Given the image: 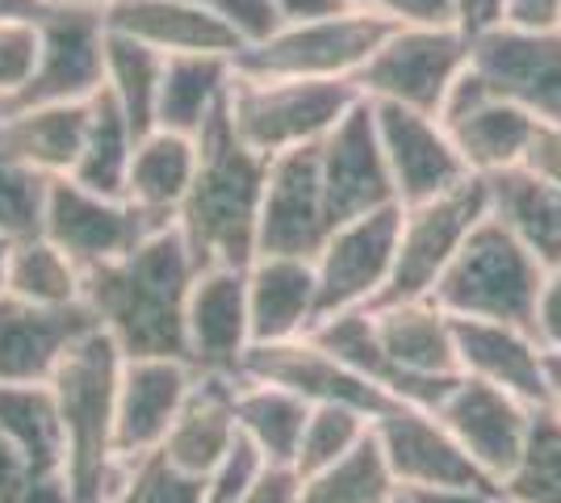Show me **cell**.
<instances>
[{
    "instance_id": "ee69618b",
    "label": "cell",
    "mask_w": 561,
    "mask_h": 503,
    "mask_svg": "<svg viewBox=\"0 0 561 503\" xmlns=\"http://www.w3.org/2000/svg\"><path fill=\"white\" fill-rule=\"evenodd\" d=\"M38 59V22L0 18V96L13 101L25 89Z\"/></svg>"
},
{
    "instance_id": "d6986e66",
    "label": "cell",
    "mask_w": 561,
    "mask_h": 503,
    "mask_svg": "<svg viewBox=\"0 0 561 503\" xmlns=\"http://www.w3.org/2000/svg\"><path fill=\"white\" fill-rule=\"evenodd\" d=\"M374 436L390 461L398 491H432V487H473L486 482L482 470L466 457V449L453 441V432L436 420V411L390 403L374 415Z\"/></svg>"
},
{
    "instance_id": "7bdbcfd3",
    "label": "cell",
    "mask_w": 561,
    "mask_h": 503,
    "mask_svg": "<svg viewBox=\"0 0 561 503\" xmlns=\"http://www.w3.org/2000/svg\"><path fill=\"white\" fill-rule=\"evenodd\" d=\"M264 454L248 436H234V445L222 454V461L206 475V503H239L248 495V487L264 475Z\"/></svg>"
},
{
    "instance_id": "484cf974",
    "label": "cell",
    "mask_w": 561,
    "mask_h": 503,
    "mask_svg": "<svg viewBox=\"0 0 561 503\" xmlns=\"http://www.w3.org/2000/svg\"><path fill=\"white\" fill-rule=\"evenodd\" d=\"M248 319L252 344H285L319 323V282L306 256H252L248 261Z\"/></svg>"
},
{
    "instance_id": "b9f144b4",
    "label": "cell",
    "mask_w": 561,
    "mask_h": 503,
    "mask_svg": "<svg viewBox=\"0 0 561 503\" xmlns=\"http://www.w3.org/2000/svg\"><path fill=\"white\" fill-rule=\"evenodd\" d=\"M0 503H71L59 466L34 461L0 436Z\"/></svg>"
},
{
    "instance_id": "d6a6232c",
    "label": "cell",
    "mask_w": 561,
    "mask_h": 503,
    "mask_svg": "<svg viewBox=\"0 0 561 503\" xmlns=\"http://www.w3.org/2000/svg\"><path fill=\"white\" fill-rule=\"evenodd\" d=\"M139 135L130 130V122L122 114L110 89L89 101V126H84V144L71 164V181L105 197H126V172H130V156H135Z\"/></svg>"
},
{
    "instance_id": "c3c4849f",
    "label": "cell",
    "mask_w": 561,
    "mask_h": 503,
    "mask_svg": "<svg viewBox=\"0 0 561 503\" xmlns=\"http://www.w3.org/2000/svg\"><path fill=\"white\" fill-rule=\"evenodd\" d=\"M524 172H533L545 185H558L561 190V126L553 122H537L533 139H528V151H524Z\"/></svg>"
},
{
    "instance_id": "277c9868",
    "label": "cell",
    "mask_w": 561,
    "mask_h": 503,
    "mask_svg": "<svg viewBox=\"0 0 561 503\" xmlns=\"http://www.w3.org/2000/svg\"><path fill=\"white\" fill-rule=\"evenodd\" d=\"M540 277L545 264L524 248L515 231L486 215L448 261L440 282L432 286V298L453 319H491L533 332Z\"/></svg>"
},
{
    "instance_id": "8d00e7d4",
    "label": "cell",
    "mask_w": 561,
    "mask_h": 503,
    "mask_svg": "<svg viewBox=\"0 0 561 503\" xmlns=\"http://www.w3.org/2000/svg\"><path fill=\"white\" fill-rule=\"evenodd\" d=\"M0 436L13 441L34 461L64 470V428L50 382L0 386Z\"/></svg>"
},
{
    "instance_id": "5b68a950",
    "label": "cell",
    "mask_w": 561,
    "mask_h": 503,
    "mask_svg": "<svg viewBox=\"0 0 561 503\" xmlns=\"http://www.w3.org/2000/svg\"><path fill=\"white\" fill-rule=\"evenodd\" d=\"M352 80H302V76H231L227 118L234 135L260 156L323 144L335 122L356 105Z\"/></svg>"
},
{
    "instance_id": "11a10c76",
    "label": "cell",
    "mask_w": 561,
    "mask_h": 503,
    "mask_svg": "<svg viewBox=\"0 0 561 503\" xmlns=\"http://www.w3.org/2000/svg\"><path fill=\"white\" fill-rule=\"evenodd\" d=\"M545 411L561 420V353L545 357Z\"/></svg>"
},
{
    "instance_id": "6da1fadb",
    "label": "cell",
    "mask_w": 561,
    "mask_h": 503,
    "mask_svg": "<svg viewBox=\"0 0 561 503\" xmlns=\"http://www.w3.org/2000/svg\"><path fill=\"white\" fill-rule=\"evenodd\" d=\"M202 264L176 222L142 240L122 261L84 273L80 302L122 357H185V307Z\"/></svg>"
},
{
    "instance_id": "603a6c76",
    "label": "cell",
    "mask_w": 561,
    "mask_h": 503,
    "mask_svg": "<svg viewBox=\"0 0 561 503\" xmlns=\"http://www.w3.org/2000/svg\"><path fill=\"white\" fill-rule=\"evenodd\" d=\"M369 315H374L377 340H381L386 357L394 361L411 382L448 390L461 378L457 340H453V315L432 294L377 302V307H369Z\"/></svg>"
},
{
    "instance_id": "60d3db41",
    "label": "cell",
    "mask_w": 561,
    "mask_h": 503,
    "mask_svg": "<svg viewBox=\"0 0 561 503\" xmlns=\"http://www.w3.org/2000/svg\"><path fill=\"white\" fill-rule=\"evenodd\" d=\"M50 176L0 160V240L13 243L43 231Z\"/></svg>"
},
{
    "instance_id": "7a4b0ae2",
    "label": "cell",
    "mask_w": 561,
    "mask_h": 503,
    "mask_svg": "<svg viewBox=\"0 0 561 503\" xmlns=\"http://www.w3.org/2000/svg\"><path fill=\"white\" fill-rule=\"evenodd\" d=\"M268 181V156H260L234 135L227 101L197 135V172L176 210V231L185 236L193 261L248 264L256 256L260 202Z\"/></svg>"
},
{
    "instance_id": "836d02e7",
    "label": "cell",
    "mask_w": 561,
    "mask_h": 503,
    "mask_svg": "<svg viewBox=\"0 0 561 503\" xmlns=\"http://www.w3.org/2000/svg\"><path fill=\"white\" fill-rule=\"evenodd\" d=\"M80 289H84L80 264L68 252H59L43 231L4 243V294L38 307H68L80 302Z\"/></svg>"
},
{
    "instance_id": "94428289",
    "label": "cell",
    "mask_w": 561,
    "mask_h": 503,
    "mask_svg": "<svg viewBox=\"0 0 561 503\" xmlns=\"http://www.w3.org/2000/svg\"><path fill=\"white\" fill-rule=\"evenodd\" d=\"M4 105H9V101H4V96H0V110H4Z\"/></svg>"
},
{
    "instance_id": "e0dca14e",
    "label": "cell",
    "mask_w": 561,
    "mask_h": 503,
    "mask_svg": "<svg viewBox=\"0 0 561 503\" xmlns=\"http://www.w3.org/2000/svg\"><path fill=\"white\" fill-rule=\"evenodd\" d=\"M369 105H374L377 139H381L386 164H390L398 206L440 197V193L457 190L473 176L461 160V151L448 139V130L440 126V118L394 105V101H369Z\"/></svg>"
},
{
    "instance_id": "74e56055",
    "label": "cell",
    "mask_w": 561,
    "mask_h": 503,
    "mask_svg": "<svg viewBox=\"0 0 561 503\" xmlns=\"http://www.w3.org/2000/svg\"><path fill=\"white\" fill-rule=\"evenodd\" d=\"M499 495L507 503H561V420L553 411L537 408L524 454L499 482Z\"/></svg>"
},
{
    "instance_id": "f5cc1de1",
    "label": "cell",
    "mask_w": 561,
    "mask_h": 503,
    "mask_svg": "<svg viewBox=\"0 0 561 503\" xmlns=\"http://www.w3.org/2000/svg\"><path fill=\"white\" fill-rule=\"evenodd\" d=\"M280 13V25H298V22H319L331 13H344L352 9V0H273Z\"/></svg>"
},
{
    "instance_id": "db71d44e",
    "label": "cell",
    "mask_w": 561,
    "mask_h": 503,
    "mask_svg": "<svg viewBox=\"0 0 561 503\" xmlns=\"http://www.w3.org/2000/svg\"><path fill=\"white\" fill-rule=\"evenodd\" d=\"M499 13H503V0H457V25L466 34H482L499 25Z\"/></svg>"
},
{
    "instance_id": "4fadbf2b",
    "label": "cell",
    "mask_w": 561,
    "mask_h": 503,
    "mask_svg": "<svg viewBox=\"0 0 561 503\" xmlns=\"http://www.w3.org/2000/svg\"><path fill=\"white\" fill-rule=\"evenodd\" d=\"M469 64L499 96L561 126V30L491 25L469 34Z\"/></svg>"
},
{
    "instance_id": "bcb514c9",
    "label": "cell",
    "mask_w": 561,
    "mask_h": 503,
    "mask_svg": "<svg viewBox=\"0 0 561 503\" xmlns=\"http://www.w3.org/2000/svg\"><path fill=\"white\" fill-rule=\"evenodd\" d=\"M398 25H457V0H352Z\"/></svg>"
},
{
    "instance_id": "91938a15",
    "label": "cell",
    "mask_w": 561,
    "mask_h": 503,
    "mask_svg": "<svg viewBox=\"0 0 561 503\" xmlns=\"http://www.w3.org/2000/svg\"><path fill=\"white\" fill-rule=\"evenodd\" d=\"M394 503H420V500H415V495H407V491H398Z\"/></svg>"
},
{
    "instance_id": "1f68e13d",
    "label": "cell",
    "mask_w": 561,
    "mask_h": 503,
    "mask_svg": "<svg viewBox=\"0 0 561 503\" xmlns=\"http://www.w3.org/2000/svg\"><path fill=\"white\" fill-rule=\"evenodd\" d=\"M306 415H310V403L285 386L260 382V378H239V386H234L239 436H248L268 466H294Z\"/></svg>"
},
{
    "instance_id": "5bb4252c",
    "label": "cell",
    "mask_w": 561,
    "mask_h": 503,
    "mask_svg": "<svg viewBox=\"0 0 561 503\" xmlns=\"http://www.w3.org/2000/svg\"><path fill=\"white\" fill-rule=\"evenodd\" d=\"M537 408L507 395L503 386L478 382V378H457L448 395L436 403V420L453 432V441L466 449V457L482 470V479L494 487L512 475V466L524 454V441L533 428Z\"/></svg>"
},
{
    "instance_id": "3957f363",
    "label": "cell",
    "mask_w": 561,
    "mask_h": 503,
    "mask_svg": "<svg viewBox=\"0 0 561 503\" xmlns=\"http://www.w3.org/2000/svg\"><path fill=\"white\" fill-rule=\"evenodd\" d=\"M122 353L114 340L89 332L55 369L50 390L64 428V479L71 503H110L122 457L114 449V395Z\"/></svg>"
},
{
    "instance_id": "52a82bcc",
    "label": "cell",
    "mask_w": 561,
    "mask_h": 503,
    "mask_svg": "<svg viewBox=\"0 0 561 503\" xmlns=\"http://www.w3.org/2000/svg\"><path fill=\"white\" fill-rule=\"evenodd\" d=\"M466 68L469 34L461 25H394L352 84L369 101H394L436 118L453 80Z\"/></svg>"
},
{
    "instance_id": "ba28073f",
    "label": "cell",
    "mask_w": 561,
    "mask_h": 503,
    "mask_svg": "<svg viewBox=\"0 0 561 503\" xmlns=\"http://www.w3.org/2000/svg\"><path fill=\"white\" fill-rule=\"evenodd\" d=\"M491 215V185L486 176H469L466 185L427 197L415 206H402L398 218V248H394V273L390 286L377 302H398V298H423L440 282L448 261L466 236ZM374 302V307H377Z\"/></svg>"
},
{
    "instance_id": "ffe728a7",
    "label": "cell",
    "mask_w": 561,
    "mask_h": 503,
    "mask_svg": "<svg viewBox=\"0 0 561 503\" xmlns=\"http://www.w3.org/2000/svg\"><path fill=\"white\" fill-rule=\"evenodd\" d=\"M193 382L197 369L185 357H122L114 395V449L122 461L164 445Z\"/></svg>"
},
{
    "instance_id": "9a60e30c",
    "label": "cell",
    "mask_w": 561,
    "mask_h": 503,
    "mask_svg": "<svg viewBox=\"0 0 561 503\" xmlns=\"http://www.w3.org/2000/svg\"><path fill=\"white\" fill-rule=\"evenodd\" d=\"M331 231L323 176H319V144L294 147L268 160L264 202H260L256 256H306L323 248Z\"/></svg>"
},
{
    "instance_id": "44dd1931",
    "label": "cell",
    "mask_w": 561,
    "mask_h": 503,
    "mask_svg": "<svg viewBox=\"0 0 561 503\" xmlns=\"http://www.w3.org/2000/svg\"><path fill=\"white\" fill-rule=\"evenodd\" d=\"M239 378H260V382L285 386L298 399H306L310 408L314 403H344V408L365 411L369 420L394 403L374 382L352 374L344 361L331 357L314 335H298V340H285V344H252L248 357H243V374Z\"/></svg>"
},
{
    "instance_id": "7dc6e473",
    "label": "cell",
    "mask_w": 561,
    "mask_h": 503,
    "mask_svg": "<svg viewBox=\"0 0 561 503\" xmlns=\"http://www.w3.org/2000/svg\"><path fill=\"white\" fill-rule=\"evenodd\" d=\"M533 335L540 340L545 353H561V264H549L545 277H540Z\"/></svg>"
},
{
    "instance_id": "30bf717a",
    "label": "cell",
    "mask_w": 561,
    "mask_h": 503,
    "mask_svg": "<svg viewBox=\"0 0 561 503\" xmlns=\"http://www.w3.org/2000/svg\"><path fill=\"white\" fill-rule=\"evenodd\" d=\"M398 218L402 206H381L348 222H335L323 248L314 252V282H319V319L340 311L374 307L390 286L398 248Z\"/></svg>"
},
{
    "instance_id": "ab89813d",
    "label": "cell",
    "mask_w": 561,
    "mask_h": 503,
    "mask_svg": "<svg viewBox=\"0 0 561 503\" xmlns=\"http://www.w3.org/2000/svg\"><path fill=\"white\" fill-rule=\"evenodd\" d=\"M110 503H206V479L172 466L164 449L122 461Z\"/></svg>"
},
{
    "instance_id": "f1b7e54d",
    "label": "cell",
    "mask_w": 561,
    "mask_h": 503,
    "mask_svg": "<svg viewBox=\"0 0 561 503\" xmlns=\"http://www.w3.org/2000/svg\"><path fill=\"white\" fill-rule=\"evenodd\" d=\"M231 76V55H164V76H160V96H156V126L197 139L202 126L227 101Z\"/></svg>"
},
{
    "instance_id": "4316f807",
    "label": "cell",
    "mask_w": 561,
    "mask_h": 503,
    "mask_svg": "<svg viewBox=\"0 0 561 503\" xmlns=\"http://www.w3.org/2000/svg\"><path fill=\"white\" fill-rule=\"evenodd\" d=\"M89 126V101L64 105H4L0 110V160L34 168L43 176H68Z\"/></svg>"
},
{
    "instance_id": "f546056e",
    "label": "cell",
    "mask_w": 561,
    "mask_h": 503,
    "mask_svg": "<svg viewBox=\"0 0 561 503\" xmlns=\"http://www.w3.org/2000/svg\"><path fill=\"white\" fill-rule=\"evenodd\" d=\"M193 172H197V139L156 126L135 144L130 172H126V202H135L139 210L164 222H176Z\"/></svg>"
},
{
    "instance_id": "6f0895ef",
    "label": "cell",
    "mask_w": 561,
    "mask_h": 503,
    "mask_svg": "<svg viewBox=\"0 0 561 503\" xmlns=\"http://www.w3.org/2000/svg\"><path fill=\"white\" fill-rule=\"evenodd\" d=\"M50 4H59V9H105L110 0H47V9Z\"/></svg>"
},
{
    "instance_id": "8fae6325",
    "label": "cell",
    "mask_w": 561,
    "mask_h": 503,
    "mask_svg": "<svg viewBox=\"0 0 561 503\" xmlns=\"http://www.w3.org/2000/svg\"><path fill=\"white\" fill-rule=\"evenodd\" d=\"M105 13L59 9L38 18V59L25 89L9 105H64L93 101L105 89Z\"/></svg>"
},
{
    "instance_id": "ac0fdd59",
    "label": "cell",
    "mask_w": 561,
    "mask_h": 503,
    "mask_svg": "<svg viewBox=\"0 0 561 503\" xmlns=\"http://www.w3.org/2000/svg\"><path fill=\"white\" fill-rule=\"evenodd\" d=\"M185 348L197 374L239 378L252 348L248 319V264H206L197 268L185 307Z\"/></svg>"
},
{
    "instance_id": "4dcf8cb0",
    "label": "cell",
    "mask_w": 561,
    "mask_h": 503,
    "mask_svg": "<svg viewBox=\"0 0 561 503\" xmlns=\"http://www.w3.org/2000/svg\"><path fill=\"white\" fill-rule=\"evenodd\" d=\"M491 185V215L515 231L524 248L537 256L545 268L561 264V190L558 185H545L533 172L512 168V172H499L486 176Z\"/></svg>"
},
{
    "instance_id": "f907efd6",
    "label": "cell",
    "mask_w": 561,
    "mask_h": 503,
    "mask_svg": "<svg viewBox=\"0 0 561 503\" xmlns=\"http://www.w3.org/2000/svg\"><path fill=\"white\" fill-rule=\"evenodd\" d=\"M499 25H512V30H561V0H503Z\"/></svg>"
},
{
    "instance_id": "7c38bea8",
    "label": "cell",
    "mask_w": 561,
    "mask_h": 503,
    "mask_svg": "<svg viewBox=\"0 0 561 503\" xmlns=\"http://www.w3.org/2000/svg\"><path fill=\"white\" fill-rule=\"evenodd\" d=\"M436 118L473 176H499V172L519 168L528 139L537 130V118L528 110H519L515 101L494 93L491 84L473 72V64L453 80Z\"/></svg>"
},
{
    "instance_id": "681fc988",
    "label": "cell",
    "mask_w": 561,
    "mask_h": 503,
    "mask_svg": "<svg viewBox=\"0 0 561 503\" xmlns=\"http://www.w3.org/2000/svg\"><path fill=\"white\" fill-rule=\"evenodd\" d=\"M298 500H302L298 470L294 466H264V475L248 487V495L239 503H298Z\"/></svg>"
},
{
    "instance_id": "f6af8a7d",
    "label": "cell",
    "mask_w": 561,
    "mask_h": 503,
    "mask_svg": "<svg viewBox=\"0 0 561 503\" xmlns=\"http://www.w3.org/2000/svg\"><path fill=\"white\" fill-rule=\"evenodd\" d=\"M197 4L210 9L222 25H231L243 47L264 43L268 34H277L280 30V13L273 0H197Z\"/></svg>"
},
{
    "instance_id": "cb8c5ba5",
    "label": "cell",
    "mask_w": 561,
    "mask_h": 503,
    "mask_svg": "<svg viewBox=\"0 0 561 503\" xmlns=\"http://www.w3.org/2000/svg\"><path fill=\"white\" fill-rule=\"evenodd\" d=\"M457 369L478 382L503 386L507 395L545 408V348L528 328L491 319H453Z\"/></svg>"
},
{
    "instance_id": "9c48e42d",
    "label": "cell",
    "mask_w": 561,
    "mask_h": 503,
    "mask_svg": "<svg viewBox=\"0 0 561 503\" xmlns=\"http://www.w3.org/2000/svg\"><path fill=\"white\" fill-rule=\"evenodd\" d=\"M164 227L172 222L147 215L126 197H105V193L76 185L71 176H50L43 236L59 252H68L71 261L80 264V273H89L96 264L122 261L126 252H135L142 240H151Z\"/></svg>"
},
{
    "instance_id": "d590c367",
    "label": "cell",
    "mask_w": 561,
    "mask_h": 503,
    "mask_svg": "<svg viewBox=\"0 0 561 503\" xmlns=\"http://www.w3.org/2000/svg\"><path fill=\"white\" fill-rule=\"evenodd\" d=\"M394 495L398 482L390 475V461H386L374 428H369V436L352 454L302 479V500L298 503H394Z\"/></svg>"
},
{
    "instance_id": "816d5d0a",
    "label": "cell",
    "mask_w": 561,
    "mask_h": 503,
    "mask_svg": "<svg viewBox=\"0 0 561 503\" xmlns=\"http://www.w3.org/2000/svg\"><path fill=\"white\" fill-rule=\"evenodd\" d=\"M420 503H503L499 487L473 482V487H432V491H407Z\"/></svg>"
},
{
    "instance_id": "2e32d148",
    "label": "cell",
    "mask_w": 561,
    "mask_h": 503,
    "mask_svg": "<svg viewBox=\"0 0 561 503\" xmlns=\"http://www.w3.org/2000/svg\"><path fill=\"white\" fill-rule=\"evenodd\" d=\"M319 176H323V202H328L331 227L398 202L390 164H386V151L377 139L374 105L365 96H356V105L323 135Z\"/></svg>"
},
{
    "instance_id": "9f6ffc18",
    "label": "cell",
    "mask_w": 561,
    "mask_h": 503,
    "mask_svg": "<svg viewBox=\"0 0 561 503\" xmlns=\"http://www.w3.org/2000/svg\"><path fill=\"white\" fill-rule=\"evenodd\" d=\"M47 13V0H0V18H18V22H38Z\"/></svg>"
},
{
    "instance_id": "680465c9",
    "label": "cell",
    "mask_w": 561,
    "mask_h": 503,
    "mask_svg": "<svg viewBox=\"0 0 561 503\" xmlns=\"http://www.w3.org/2000/svg\"><path fill=\"white\" fill-rule=\"evenodd\" d=\"M0 294H4V240H0Z\"/></svg>"
},
{
    "instance_id": "e575fe53",
    "label": "cell",
    "mask_w": 561,
    "mask_h": 503,
    "mask_svg": "<svg viewBox=\"0 0 561 503\" xmlns=\"http://www.w3.org/2000/svg\"><path fill=\"white\" fill-rule=\"evenodd\" d=\"M110 30V25H105ZM160 76H164V55L147 47L130 34H105V89L114 93L122 114L135 135L156 130V96H160Z\"/></svg>"
},
{
    "instance_id": "6125c7cd",
    "label": "cell",
    "mask_w": 561,
    "mask_h": 503,
    "mask_svg": "<svg viewBox=\"0 0 561 503\" xmlns=\"http://www.w3.org/2000/svg\"><path fill=\"white\" fill-rule=\"evenodd\" d=\"M503 503H507V500H503Z\"/></svg>"
},
{
    "instance_id": "f35d334b",
    "label": "cell",
    "mask_w": 561,
    "mask_h": 503,
    "mask_svg": "<svg viewBox=\"0 0 561 503\" xmlns=\"http://www.w3.org/2000/svg\"><path fill=\"white\" fill-rule=\"evenodd\" d=\"M374 428V420L365 411L344 408V403H314L306 415L302 441H298V457L294 470L298 479H310L319 470H328L331 461H340L344 454H352Z\"/></svg>"
},
{
    "instance_id": "8992f818",
    "label": "cell",
    "mask_w": 561,
    "mask_h": 503,
    "mask_svg": "<svg viewBox=\"0 0 561 503\" xmlns=\"http://www.w3.org/2000/svg\"><path fill=\"white\" fill-rule=\"evenodd\" d=\"M398 22L377 18L369 9H344L319 22L280 25L264 43L239 47L231 55L243 76H302V80H352L369 64Z\"/></svg>"
},
{
    "instance_id": "7402d4cb",
    "label": "cell",
    "mask_w": 561,
    "mask_h": 503,
    "mask_svg": "<svg viewBox=\"0 0 561 503\" xmlns=\"http://www.w3.org/2000/svg\"><path fill=\"white\" fill-rule=\"evenodd\" d=\"M96 332L84 302L38 307L13 294H0V386L50 382L71 348Z\"/></svg>"
},
{
    "instance_id": "83f0119b",
    "label": "cell",
    "mask_w": 561,
    "mask_h": 503,
    "mask_svg": "<svg viewBox=\"0 0 561 503\" xmlns=\"http://www.w3.org/2000/svg\"><path fill=\"white\" fill-rule=\"evenodd\" d=\"M234 386L239 378H222V374H197V382L181 403L172 428L164 436V457L172 466H181L185 475L206 479L222 454L234 445L239 424H234Z\"/></svg>"
},
{
    "instance_id": "d4e9b609",
    "label": "cell",
    "mask_w": 561,
    "mask_h": 503,
    "mask_svg": "<svg viewBox=\"0 0 561 503\" xmlns=\"http://www.w3.org/2000/svg\"><path fill=\"white\" fill-rule=\"evenodd\" d=\"M105 25L130 34L160 55H234L243 47L231 25H222L197 0H110Z\"/></svg>"
}]
</instances>
